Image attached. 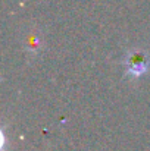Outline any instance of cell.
Here are the masks:
<instances>
[{
    "mask_svg": "<svg viewBox=\"0 0 150 151\" xmlns=\"http://www.w3.org/2000/svg\"><path fill=\"white\" fill-rule=\"evenodd\" d=\"M124 66H125V73L134 78H140L143 76L150 66V59L147 53L140 49H133L127 53L125 60H124Z\"/></svg>",
    "mask_w": 150,
    "mask_h": 151,
    "instance_id": "cell-1",
    "label": "cell"
}]
</instances>
